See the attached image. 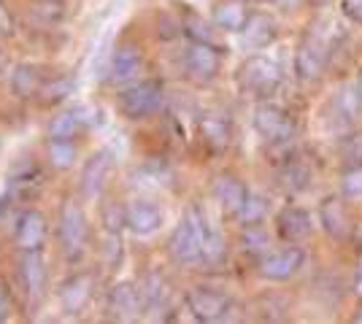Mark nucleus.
I'll list each match as a JSON object with an SVG mask.
<instances>
[{
    "label": "nucleus",
    "mask_w": 362,
    "mask_h": 324,
    "mask_svg": "<svg viewBox=\"0 0 362 324\" xmlns=\"http://www.w3.org/2000/svg\"><path fill=\"white\" fill-rule=\"evenodd\" d=\"M351 294H354L357 300H362V260H360V265H357V270H354V281H351Z\"/></svg>",
    "instance_id": "nucleus-42"
},
{
    "label": "nucleus",
    "mask_w": 362,
    "mask_h": 324,
    "mask_svg": "<svg viewBox=\"0 0 362 324\" xmlns=\"http://www.w3.org/2000/svg\"><path fill=\"white\" fill-rule=\"evenodd\" d=\"M319 224L332 241H346L351 235V214H349L346 200L338 195H327L319 203Z\"/></svg>",
    "instance_id": "nucleus-14"
},
{
    "label": "nucleus",
    "mask_w": 362,
    "mask_h": 324,
    "mask_svg": "<svg viewBox=\"0 0 362 324\" xmlns=\"http://www.w3.org/2000/svg\"><path fill=\"white\" fill-rule=\"evenodd\" d=\"M214 198H216L219 208H222L227 216H238L246 198H249V186L243 184L238 176L222 173V176L214 181Z\"/></svg>",
    "instance_id": "nucleus-19"
},
{
    "label": "nucleus",
    "mask_w": 362,
    "mask_h": 324,
    "mask_svg": "<svg viewBox=\"0 0 362 324\" xmlns=\"http://www.w3.org/2000/svg\"><path fill=\"white\" fill-rule=\"evenodd\" d=\"M8 319H11V294L0 284V324L8 322Z\"/></svg>",
    "instance_id": "nucleus-39"
},
{
    "label": "nucleus",
    "mask_w": 362,
    "mask_h": 324,
    "mask_svg": "<svg viewBox=\"0 0 362 324\" xmlns=\"http://www.w3.org/2000/svg\"><path fill=\"white\" fill-rule=\"evenodd\" d=\"M46 157H49L52 168L68 170L74 168L76 157H78V146L74 143V138H52L49 149H46Z\"/></svg>",
    "instance_id": "nucleus-28"
},
{
    "label": "nucleus",
    "mask_w": 362,
    "mask_h": 324,
    "mask_svg": "<svg viewBox=\"0 0 362 324\" xmlns=\"http://www.w3.org/2000/svg\"><path fill=\"white\" fill-rule=\"evenodd\" d=\"M168 254L181 268L203 265V244H200L197 227L192 224V219L187 214H184V219L173 227L170 238H168Z\"/></svg>",
    "instance_id": "nucleus-10"
},
{
    "label": "nucleus",
    "mask_w": 362,
    "mask_h": 324,
    "mask_svg": "<svg viewBox=\"0 0 362 324\" xmlns=\"http://www.w3.org/2000/svg\"><path fill=\"white\" fill-rule=\"evenodd\" d=\"M214 28L225 32H241L246 19H249V11H246V3L243 0H219L214 6Z\"/></svg>",
    "instance_id": "nucleus-25"
},
{
    "label": "nucleus",
    "mask_w": 362,
    "mask_h": 324,
    "mask_svg": "<svg viewBox=\"0 0 362 324\" xmlns=\"http://www.w3.org/2000/svg\"><path fill=\"white\" fill-rule=\"evenodd\" d=\"M0 155H3V140H0Z\"/></svg>",
    "instance_id": "nucleus-46"
},
{
    "label": "nucleus",
    "mask_w": 362,
    "mask_h": 324,
    "mask_svg": "<svg viewBox=\"0 0 362 324\" xmlns=\"http://www.w3.org/2000/svg\"><path fill=\"white\" fill-rule=\"evenodd\" d=\"M341 192L346 198L362 200V165H349L341 173Z\"/></svg>",
    "instance_id": "nucleus-35"
},
{
    "label": "nucleus",
    "mask_w": 362,
    "mask_h": 324,
    "mask_svg": "<svg viewBox=\"0 0 362 324\" xmlns=\"http://www.w3.org/2000/svg\"><path fill=\"white\" fill-rule=\"evenodd\" d=\"M114 170V157L108 152H95L81 168V192L84 198H98L108 184V176Z\"/></svg>",
    "instance_id": "nucleus-18"
},
{
    "label": "nucleus",
    "mask_w": 362,
    "mask_h": 324,
    "mask_svg": "<svg viewBox=\"0 0 362 324\" xmlns=\"http://www.w3.org/2000/svg\"><path fill=\"white\" fill-rule=\"evenodd\" d=\"M284 81V73L279 68V62H273L265 54H252L249 60L238 68V87L241 92L252 95L257 100H271L279 92Z\"/></svg>",
    "instance_id": "nucleus-1"
},
{
    "label": "nucleus",
    "mask_w": 362,
    "mask_h": 324,
    "mask_svg": "<svg viewBox=\"0 0 362 324\" xmlns=\"http://www.w3.org/2000/svg\"><path fill=\"white\" fill-rule=\"evenodd\" d=\"M341 14L346 16L349 22L362 25V0H341Z\"/></svg>",
    "instance_id": "nucleus-38"
},
{
    "label": "nucleus",
    "mask_w": 362,
    "mask_h": 324,
    "mask_svg": "<svg viewBox=\"0 0 362 324\" xmlns=\"http://www.w3.org/2000/svg\"><path fill=\"white\" fill-rule=\"evenodd\" d=\"M305 265V251L300 248V244H289L287 248H279V251H268L257 260V273L273 281V284H281L295 278Z\"/></svg>",
    "instance_id": "nucleus-7"
},
{
    "label": "nucleus",
    "mask_w": 362,
    "mask_h": 324,
    "mask_svg": "<svg viewBox=\"0 0 362 324\" xmlns=\"http://www.w3.org/2000/svg\"><path fill=\"white\" fill-rule=\"evenodd\" d=\"M276 232L284 244H303L314 232V216L308 214L303 205H284L276 214Z\"/></svg>",
    "instance_id": "nucleus-13"
},
{
    "label": "nucleus",
    "mask_w": 362,
    "mask_h": 324,
    "mask_svg": "<svg viewBox=\"0 0 362 324\" xmlns=\"http://www.w3.org/2000/svg\"><path fill=\"white\" fill-rule=\"evenodd\" d=\"M265 216H268V200L262 195H257V192H249L241 214L235 216V219L241 222V227H249V224H262Z\"/></svg>",
    "instance_id": "nucleus-31"
},
{
    "label": "nucleus",
    "mask_w": 362,
    "mask_h": 324,
    "mask_svg": "<svg viewBox=\"0 0 362 324\" xmlns=\"http://www.w3.org/2000/svg\"><path fill=\"white\" fill-rule=\"evenodd\" d=\"M338 157H341L344 168L362 165V130H351L338 140Z\"/></svg>",
    "instance_id": "nucleus-34"
},
{
    "label": "nucleus",
    "mask_w": 362,
    "mask_h": 324,
    "mask_svg": "<svg viewBox=\"0 0 362 324\" xmlns=\"http://www.w3.org/2000/svg\"><path fill=\"white\" fill-rule=\"evenodd\" d=\"M38 11L46 14V16H54V19L62 16V8H60V3H57V0H44V3L38 6Z\"/></svg>",
    "instance_id": "nucleus-41"
},
{
    "label": "nucleus",
    "mask_w": 362,
    "mask_h": 324,
    "mask_svg": "<svg viewBox=\"0 0 362 324\" xmlns=\"http://www.w3.org/2000/svg\"><path fill=\"white\" fill-rule=\"evenodd\" d=\"M238 35H241L243 49H249V52H262V49H268L273 41L279 38V25H276V19L268 14H249L243 30L238 32Z\"/></svg>",
    "instance_id": "nucleus-17"
},
{
    "label": "nucleus",
    "mask_w": 362,
    "mask_h": 324,
    "mask_svg": "<svg viewBox=\"0 0 362 324\" xmlns=\"http://www.w3.org/2000/svg\"><path fill=\"white\" fill-rule=\"evenodd\" d=\"M165 103V87L154 78H144L119 92V111L127 119H146Z\"/></svg>",
    "instance_id": "nucleus-4"
},
{
    "label": "nucleus",
    "mask_w": 362,
    "mask_h": 324,
    "mask_svg": "<svg viewBox=\"0 0 362 324\" xmlns=\"http://www.w3.org/2000/svg\"><path fill=\"white\" fill-rule=\"evenodd\" d=\"M241 246H243V251L262 257V254L271 251V238H268V232L262 230V224H249V227H243V232H241Z\"/></svg>",
    "instance_id": "nucleus-33"
},
{
    "label": "nucleus",
    "mask_w": 362,
    "mask_h": 324,
    "mask_svg": "<svg viewBox=\"0 0 362 324\" xmlns=\"http://www.w3.org/2000/svg\"><path fill=\"white\" fill-rule=\"evenodd\" d=\"M76 92V81L71 76H57L52 78V81H44V87H41V100H44L46 106H57L62 100H68L71 95Z\"/></svg>",
    "instance_id": "nucleus-30"
},
{
    "label": "nucleus",
    "mask_w": 362,
    "mask_h": 324,
    "mask_svg": "<svg viewBox=\"0 0 362 324\" xmlns=\"http://www.w3.org/2000/svg\"><path fill=\"white\" fill-rule=\"evenodd\" d=\"M360 251H362V235H360Z\"/></svg>",
    "instance_id": "nucleus-47"
},
{
    "label": "nucleus",
    "mask_w": 362,
    "mask_h": 324,
    "mask_svg": "<svg viewBox=\"0 0 362 324\" xmlns=\"http://www.w3.org/2000/svg\"><path fill=\"white\" fill-rule=\"evenodd\" d=\"M181 65H184V73H187L189 81L209 84L222 71V52L214 47V44H195L192 41L189 47L184 49Z\"/></svg>",
    "instance_id": "nucleus-9"
},
{
    "label": "nucleus",
    "mask_w": 362,
    "mask_h": 324,
    "mask_svg": "<svg viewBox=\"0 0 362 324\" xmlns=\"http://www.w3.org/2000/svg\"><path fill=\"white\" fill-rule=\"evenodd\" d=\"M330 54L332 41H327L319 30H308L295 49V76L300 78L303 84L319 81L330 65Z\"/></svg>",
    "instance_id": "nucleus-3"
},
{
    "label": "nucleus",
    "mask_w": 362,
    "mask_h": 324,
    "mask_svg": "<svg viewBox=\"0 0 362 324\" xmlns=\"http://www.w3.org/2000/svg\"><path fill=\"white\" fill-rule=\"evenodd\" d=\"M41 87H44V73L38 65L33 62H19L14 71H11V92L22 100H30V97H38L41 95Z\"/></svg>",
    "instance_id": "nucleus-23"
},
{
    "label": "nucleus",
    "mask_w": 362,
    "mask_h": 324,
    "mask_svg": "<svg viewBox=\"0 0 362 324\" xmlns=\"http://www.w3.org/2000/svg\"><path fill=\"white\" fill-rule=\"evenodd\" d=\"M0 32L3 35H11L14 32V19L8 14V8H6V3L0 0Z\"/></svg>",
    "instance_id": "nucleus-40"
},
{
    "label": "nucleus",
    "mask_w": 362,
    "mask_h": 324,
    "mask_svg": "<svg viewBox=\"0 0 362 324\" xmlns=\"http://www.w3.org/2000/svg\"><path fill=\"white\" fill-rule=\"evenodd\" d=\"M200 136H203V143L214 149V152H225L233 140V130H230V122H227L222 114H206L200 119Z\"/></svg>",
    "instance_id": "nucleus-26"
},
{
    "label": "nucleus",
    "mask_w": 362,
    "mask_h": 324,
    "mask_svg": "<svg viewBox=\"0 0 362 324\" xmlns=\"http://www.w3.org/2000/svg\"><path fill=\"white\" fill-rule=\"evenodd\" d=\"M181 32H184L189 41H195V44H214V28L203 19V16L192 14V11L184 16Z\"/></svg>",
    "instance_id": "nucleus-32"
},
{
    "label": "nucleus",
    "mask_w": 362,
    "mask_h": 324,
    "mask_svg": "<svg viewBox=\"0 0 362 324\" xmlns=\"http://www.w3.org/2000/svg\"><path fill=\"white\" fill-rule=\"evenodd\" d=\"M144 297L133 281H119L106 292V313L117 322H136L144 313Z\"/></svg>",
    "instance_id": "nucleus-11"
},
{
    "label": "nucleus",
    "mask_w": 362,
    "mask_h": 324,
    "mask_svg": "<svg viewBox=\"0 0 362 324\" xmlns=\"http://www.w3.org/2000/svg\"><path fill=\"white\" fill-rule=\"evenodd\" d=\"M46 232H49V227H46V216L41 214V211H35V208H28V211H22L19 219H16L14 241L22 251H35V248L44 246Z\"/></svg>",
    "instance_id": "nucleus-15"
},
{
    "label": "nucleus",
    "mask_w": 362,
    "mask_h": 324,
    "mask_svg": "<svg viewBox=\"0 0 362 324\" xmlns=\"http://www.w3.org/2000/svg\"><path fill=\"white\" fill-rule=\"evenodd\" d=\"M354 84H357V95H360V103H362V71H360V76H357Z\"/></svg>",
    "instance_id": "nucleus-44"
},
{
    "label": "nucleus",
    "mask_w": 362,
    "mask_h": 324,
    "mask_svg": "<svg viewBox=\"0 0 362 324\" xmlns=\"http://www.w3.org/2000/svg\"><path fill=\"white\" fill-rule=\"evenodd\" d=\"M144 71V54L133 44H124L111 57V78L114 81H133Z\"/></svg>",
    "instance_id": "nucleus-24"
},
{
    "label": "nucleus",
    "mask_w": 362,
    "mask_h": 324,
    "mask_svg": "<svg viewBox=\"0 0 362 324\" xmlns=\"http://www.w3.org/2000/svg\"><path fill=\"white\" fill-rule=\"evenodd\" d=\"M103 224H106L108 232H122V227H127L124 222V208H117L114 203L103 208Z\"/></svg>",
    "instance_id": "nucleus-37"
},
{
    "label": "nucleus",
    "mask_w": 362,
    "mask_h": 324,
    "mask_svg": "<svg viewBox=\"0 0 362 324\" xmlns=\"http://www.w3.org/2000/svg\"><path fill=\"white\" fill-rule=\"evenodd\" d=\"M311 6H317V8H325V6H330L332 0H308Z\"/></svg>",
    "instance_id": "nucleus-43"
},
{
    "label": "nucleus",
    "mask_w": 362,
    "mask_h": 324,
    "mask_svg": "<svg viewBox=\"0 0 362 324\" xmlns=\"http://www.w3.org/2000/svg\"><path fill=\"white\" fill-rule=\"evenodd\" d=\"M122 238L119 232H108L106 235V246H103V260H106L108 268H117L122 263Z\"/></svg>",
    "instance_id": "nucleus-36"
},
{
    "label": "nucleus",
    "mask_w": 362,
    "mask_h": 324,
    "mask_svg": "<svg viewBox=\"0 0 362 324\" xmlns=\"http://www.w3.org/2000/svg\"><path fill=\"white\" fill-rule=\"evenodd\" d=\"M184 306L189 311V316L195 322L214 324L225 322L233 313V297L211 287H192L189 292L184 294Z\"/></svg>",
    "instance_id": "nucleus-5"
},
{
    "label": "nucleus",
    "mask_w": 362,
    "mask_h": 324,
    "mask_svg": "<svg viewBox=\"0 0 362 324\" xmlns=\"http://www.w3.org/2000/svg\"><path fill=\"white\" fill-rule=\"evenodd\" d=\"M187 216L192 219V224L197 227V235H200V244H203V265L219 268V265L227 260L225 235L219 232V227L214 224L209 211H206L200 203H192V205L187 208Z\"/></svg>",
    "instance_id": "nucleus-8"
},
{
    "label": "nucleus",
    "mask_w": 362,
    "mask_h": 324,
    "mask_svg": "<svg viewBox=\"0 0 362 324\" xmlns=\"http://www.w3.org/2000/svg\"><path fill=\"white\" fill-rule=\"evenodd\" d=\"M249 3H271V0H249Z\"/></svg>",
    "instance_id": "nucleus-45"
},
{
    "label": "nucleus",
    "mask_w": 362,
    "mask_h": 324,
    "mask_svg": "<svg viewBox=\"0 0 362 324\" xmlns=\"http://www.w3.org/2000/svg\"><path fill=\"white\" fill-rule=\"evenodd\" d=\"M19 278H22V287H25L28 297H33V300L44 297L46 263H44L41 248H35V251H22V260H19Z\"/></svg>",
    "instance_id": "nucleus-20"
},
{
    "label": "nucleus",
    "mask_w": 362,
    "mask_h": 324,
    "mask_svg": "<svg viewBox=\"0 0 362 324\" xmlns=\"http://www.w3.org/2000/svg\"><path fill=\"white\" fill-rule=\"evenodd\" d=\"M124 222H127V230L138 235V238H149L154 232L163 227L165 222V214L157 203L144 200V198H136L124 205Z\"/></svg>",
    "instance_id": "nucleus-12"
},
{
    "label": "nucleus",
    "mask_w": 362,
    "mask_h": 324,
    "mask_svg": "<svg viewBox=\"0 0 362 324\" xmlns=\"http://www.w3.org/2000/svg\"><path fill=\"white\" fill-rule=\"evenodd\" d=\"M92 297V276L87 273H78V276L68 278L60 289V306L68 316L81 313V308L90 303Z\"/></svg>",
    "instance_id": "nucleus-22"
},
{
    "label": "nucleus",
    "mask_w": 362,
    "mask_h": 324,
    "mask_svg": "<svg viewBox=\"0 0 362 324\" xmlns=\"http://www.w3.org/2000/svg\"><path fill=\"white\" fill-rule=\"evenodd\" d=\"M252 124H255L257 136L265 143H273V146H287L298 133V124L292 119V114L284 106L273 103V100H259L257 103L255 114H252Z\"/></svg>",
    "instance_id": "nucleus-2"
},
{
    "label": "nucleus",
    "mask_w": 362,
    "mask_h": 324,
    "mask_svg": "<svg viewBox=\"0 0 362 324\" xmlns=\"http://www.w3.org/2000/svg\"><path fill=\"white\" fill-rule=\"evenodd\" d=\"M279 179H281V186L292 192V195H300L303 189H308L311 184V170L308 165H303L300 160H295V162H287L281 173H279Z\"/></svg>",
    "instance_id": "nucleus-29"
},
{
    "label": "nucleus",
    "mask_w": 362,
    "mask_h": 324,
    "mask_svg": "<svg viewBox=\"0 0 362 324\" xmlns=\"http://www.w3.org/2000/svg\"><path fill=\"white\" fill-rule=\"evenodd\" d=\"M100 108H92V106H78L71 108V111H62L57 114L52 124H49V136L52 138H76L81 130H87L92 124L98 122V114Z\"/></svg>",
    "instance_id": "nucleus-16"
},
{
    "label": "nucleus",
    "mask_w": 362,
    "mask_h": 324,
    "mask_svg": "<svg viewBox=\"0 0 362 324\" xmlns=\"http://www.w3.org/2000/svg\"><path fill=\"white\" fill-rule=\"evenodd\" d=\"M335 116H341L346 124H354V119L360 116L362 103L360 95H357V84H346L341 87V92H335Z\"/></svg>",
    "instance_id": "nucleus-27"
},
{
    "label": "nucleus",
    "mask_w": 362,
    "mask_h": 324,
    "mask_svg": "<svg viewBox=\"0 0 362 324\" xmlns=\"http://www.w3.org/2000/svg\"><path fill=\"white\" fill-rule=\"evenodd\" d=\"M57 235H60L62 251H65L71 260H78V257L87 251V244H90V224H87V216H84L78 203L68 200L62 205Z\"/></svg>",
    "instance_id": "nucleus-6"
},
{
    "label": "nucleus",
    "mask_w": 362,
    "mask_h": 324,
    "mask_svg": "<svg viewBox=\"0 0 362 324\" xmlns=\"http://www.w3.org/2000/svg\"><path fill=\"white\" fill-rule=\"evenodd\" d=\"M138 289H141V297H144V308L149 313H160V311H165L170 306V294H173L170 292V281L160 270H146L141 276Z\"/></svg>",
    "instance_id": "nucleus-21"
}]
</instances>
